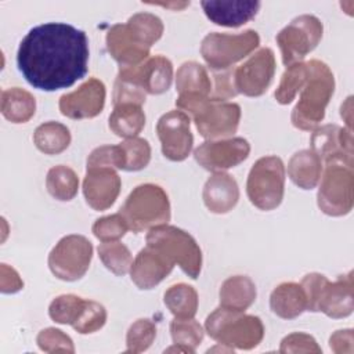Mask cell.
<instances>
[{
	"mask_svg": "<svg viewBox=\"0 0 354 354\" xmlns=\"http://www.w3.org/2000/svg\"><path fill=\"white\" fill-rule=\"evenodd\" d=\"M120 147L124 152V170L126 171H138L148 166L151 160V145L145 138L133 137L126 138L120 142Z\"/></svg>",
	"mask_w": 354,
	"mask_h": 354,
	"instance_id": "cell-39",
	"label": "cell"
},
{
	"mask_svg": "<svg viewBox=\"0 0 354 354\" xmlns=\"http://www.w3.org/2000/svg\"><path fill=\"white\" fill-rule=\"evenodd\" d=\"M174 264L162 250L147 245L137 253L129 272L138 289L148 290L159 285L171 272Z\"/></svg>",
	"mask_w": 354,
	"mask_h": 354,
	"instance_id": "cell-20",
	"label": "cell"
},
{
	"mask_svg": "<svg viewBox=\"0 0 354 354\" xmlns=\"http://www.w3.org/2000/svg\"><path fill=\"white\" fill-rule=\"evenodd\" d=\"M191 116L203 138L221 140L232 136L238 130L241 106L236 102L209 97Z\"/></svg>",
	"mask_w": 354,
	"mask_h": 354,
	"instance_id": "cell-11",
	"label": "cell"
},
{
	"mask_svg": "<svg viewBox=\"0 0 354 354\" xmlns=\"http://www.w3.org/2000/svg\"><path fill=\"white\" fill-rule=\"evenodd\" d=\"M93 259V245L79 234L61 238L48 254V268L61 281L73 282L84 277Z\"/></svg>",
	"mask_w": 354,
	"mask_h": 354,
	"instance_id": "cell-10",
	"label": "cell"
},
{
	"mask_svg": "<svg viewBox=\"0 0 354 354\" xmlns=\"http://www.w3.org/2000/svg\"><path fill=\"white\" fill-rule=\"evenodd\" d=\"M351 100L353 98L348 97L346 100V102L342 104V106H340V115L344 119V122L347 124V129H350V130H351Z\"/></svg>",
	"mask_w": 354,
	"mask_h": 354,
	"instance_id": "cell-48",
	"label": "cell"
},
{
	"mask_svg": "<svg viewBox=\"0 0 354 354\" xmlns=\"http://www.w3.org/2000/svg\"><path fill=\"white\" fill-rule=\"evenodd\" d=\"M119 75L134 82L147 94L158 95L171 86L173 64L165 55H153L137 66L120 68Z\"/></svg>",
	"mask_w": 354,
	"mask_h": 354,
	"instance_id": "cell-17",
	"label": "cell"
},
{
	"mask_svg": "<svg viewBox=\"0 0 354 354\" xmlns=\"http://www.w3.org/2000/svg\"><path fill=\"white\" fill-rule=\"evenodd\" d=\"M307 66L308 77L290 115L292 124L303 131L317 129L324 120L326 105L335 91V76L325 62L311 59Z\"/></svg>",
	"mask_w": 354,
	"mask_h": 354,
	"instance_id": "cell-2",
	"label": "cell"
},
{
	"mask_svg": "<svg viewBox=\"0 0 354 354\" xmlns=\"http://www.w3.org/2000/svg\"><path fill=\"white\" fill-rule=\"evenodd\" d=\"M84 299L72 293L57 296L48 306V315L57 324L72 325L82 308Z\"/></svg>",
	"mask_w": 354,
	"mask_h": 354,
	"instance_id": "cell-40",
	"label": "cell"
},
{
	"mask_svg": "<svg viewBox=\"0 0 354 354\" xmlns=\"http://www.w3.org/2000/svg\"><path fill=\"white\" fill-rule=\"evenodd\" d=\"M271 311L282 319H293L307 310L306 293L300 283L282 282L270 295Z\"/></svg>",
	"mask_w": 354,
	"mask_h": 354,
	"instance_id": "cell-24",
	"label": "cell"
},
{
	"mask_svg": "<svg viewBox=\"0 0 354 354\" xmlns=\"http://www.w3.org/2000/svg\"><path fill=\"white\" fill-rule=\"evenodd\" d=\"M308 77V66L307 62H296L286 66L282 73L281 82L274 93V97L278 104L288 105L290 104L297 93L303 88L306 80Z\"/></svg>",
	"mask_w": 354,
	"mask_h": 354,
	"instance_id": "cell-34",
	"label": "cell"
},
{
	"mask_svg": "<svg viewBox=\"0 0 354 354\" xmlns=\"http://www.w3.org/2000/svg\"><path fill=\"white\" fill-rule=\"evenodd\" d=\"M330 350L335 353H346L344 346H347L353 351V330L351 329H342L336 330L329 339Z\"/></svg>",
	"mask_w": 354,
	"mask_h": 354,
	"instance_id": "cell-47",
	"label": "cell"
},
{
	"mask_svg": "<svg viewBox=\"0 0 354 354\" xmlns=\"http://www.w3.org/2000/svg\"><path fill=\"white\" fill-rule=\"evenodd\" d=\"M127 25L149 47L162 37L165 29L162 19L151 12H137L131 15L127 19Z\"/></svg>",
	"mask_w": 354,
	"mask_h": 354,
	"instance_id": "cell-37",
	"label": "cell"
},
{
	"mask_svg": "<svg viewBox=\"0 0 354 354\" xmlns=\"http://www.w3.org/2000/svg\"><path fill=\"white\" fill-rule=\"evenodd\" d=\"M260 44V36L254 29L239 33H207L201 43V55L213 71H227L234 64L246 58Z\"/></svg>",
	"mask_w": 354,
	"mask_h": 354,
	"instance_id": "cell-7",
	"label": "cell"
},
{
	"mask_svg": "<svg viewBox=\"0 0 354 354\" xmlns=\"http://www.w3.org/2000/svg\"><path fill=\"white\" fill-rule=\"evenodd\" d=\"M170 335L174 346L165 351L195 353L203 340V328L194 318H174L170 324Z\"/></svg>",
	"mask_w": 354,
	"mask_h": 354,
	"instance_id": "cell-32",
	"label": "cell"
},
{
	"mask_svg": "<svg viewBox=\"0 0 354 354\" xmlns=\"http://www.w3.org/2000/svg\"><path fill=\"white\" fill-rule=\"evenodd\" d=\"M119 213L133 232L167 224L171 217L166 191L152 183L137 185L126 198Z\"/></svg>",
	"mask_w": 354,
	"mask_h": 354,
	"instance_id": "cell-4",
	"label": "cell"
},
{
	"mask_svg": "<svg viewBox=\"0 0 354 354\" xmlns=\"http://www.w3.org/2000/svg\"><path fill=\"white\" fill-rule=\"evenodd\" d=\"M24 288V281L19 274L8 264H1L0 267V290L3 293H15Z\"/></svg>",
	"mask_w": 354,
	"mask_h": 354,
	"instance_id": "cell-46",
	"label": "cell"
},
{
	"mask_svg": "<svg viewBox=\"0 0 354 354\" xmlns=\"http://www.w3.org/2000/svg\"><path fill=\"white\" fill-rule=\"evenodd\" d=\"M322 169V160L311 149L297 151L288 162V176L301 189L315 188L319 183Z\"/></svg>",
	"mask_w": 354,
	"mask_h": 354,
	"instance_id": "cell-25",
	"label": "cell"
},
{
	"mask_svg": "<svg viewBox=\"0 0 354 354\" xmlns=\"http://www.w3.org/2000/svg\"><path fill=\"white\" fill-rule=\"evenodd\" d=\"M69 129L59 122H44L36 127L33 133V142L36 148L46 155H58L64 152L71 144Z\"/></svg>",
	"mask_w": 354,
	"mask_h": 354,
	"instance_id": "cell-30",
	"label": "cell"
},
{
	"mask_svg": "<svg viewBox=\"0 0 354 354\" xmlns=\"http://www.w3.org/2000/svg\"><path fill=\"white\" fill-rule=\"evenodd\" d=\"M163 301L174 318H194L199 304L195 288L183 282L171 285L165 292Z\"/></svg>",
	"mask_w": 354,
	"mask_h": 354,
	"instance_id": "cell-31",
	"label": "cell"
},
{
	"mask_svg": "<svg viewBox=\"0 0 354 354\" xmlns=\"http://www.w3.org/2000/svg\"><path fill=\"white\" fill-rule=\"evenodd\" d=\"M108 126L112 133L124 140L137 137L145 126L142 105L133 102L113 105V111L108 119Z\"/></svg>",
	"mask_w": 354,
	"mask_h": 354,
	"instance_id": "cell-27",
	"label": "cell"
},
{
	"mask_svg": "<svg viewBox=\"0 0 354 354\" xmlns=\"http://www.w3.org/2000/svg\"><path fill=\"white\" fill-rule=\"evenodd\" d=\"M97 250L102 264L115 275L123 277L130 271L133 256L124 243L119 241L102 242Z\"/></svg>",
	"mask_w": 354,
	"mask_h": 354,
	"instance_id": "cell-35",
	"label": "cell"
},
{
	"mask_svg": "<svg viewBox=\"0 0 354 354\" xmlns=\"http://www.w3.org/2000/svg\"><path fill=\"white\" fill-rule=\"evenodd\" d=\"M176 90L178 94H212V80L203 65L187 61L180 65L176 73Z\"/></svg>",
	"mask_w": 354,
	"mask_h": 354,
	"instance_id": "cell-29",
	"label": "cell"
},
{
	"mask_svg": "<svg viewBox=\"0 0 354 354\" xmlns=\"http://www.w3.org/2000/svg\"><path fill=\"white\" fill-rule=\"evenodd\" d=\"M156 337V326L148 318H140L134 321L126 335V351L127 353H142Z\"/></svg>",
	"mask_w": 354,
	"mask_h": 354,
	"instance_id": "cell-38",
	"label": "cell"
},
{
	"mask_svg": "<svg viewBox=\"0 0 354 354\" xmlns=\"http://www.w3.org/2000/svg\"><path fill=\"white\" fill-rule=\"evenodd\" d=\"M147 245L162 250L189 278L196 279L202 270V250L195 238L187 231L169 224L153 227L145 236Z\"/></svg>",
	"mask_w": 354,
	"mask_h": 354,
	"instance_id": "cell-6",
	"label": "cell"
},
{
	"mask_svg": "<svg viewBox=\"0 0 354 354\" xmlns=\"http://www.w3.org/2000/svg\"><path fill=\"white\" fill-rule=\"evenodd\" d=\"M156 134L160 141L162 153L171 162L188 158L194 136L191 133V118L180 109L163 113L156 123Z\"/></svg>",
	"mask_w": 354,
	"mask_h": 354,
	"instance_id": "cell-13",
	"label": "cell"
},
{
	"mask_svg": "<svg viewBox=\"0 0 354 354\" xmlns=\"http://www.w3.org/2000/svg\"><path fill=\"white\" fill-rule=\"evenodd\" d=\"M232 72L234 71H224L221 73H216L214 75V80H216V86L214 88H212V94L210 97L214 100H221V101H227L228 98L235 97L238 93L235 90L234 86V79H232Z\"/></svg>",
	"mask_w": 354,
	"mask_h": 354,
	"instance_id": "cell-45",
	"label": "cell"
},
{
	"mask_svg": "<svg viewBox=\"0 0 354 354\" xmlns=\"http://www.w3.org/2000/svg\"><path fill=\"white\" fill-rule=\"evenodd\" d=\"M275 55L270 47H261L232 72L238 94L260 97L270 87L275 75Z\"/></svg>",
	"mask_w": 354,
	"mask_h": 354,
	"instance_id": "cell-12",
	"label": "cell"
},
{
	"mask_svg": "<svg viewBox=\"0 0 354 354\" xmlns=\"http://www.w3.org/2000/svg\"><path fill=\"white\" fill-rule=\"evenodd\" d=\"M353 272L340 275L336 281L326 279L318 293L313 313H324L329 318H346L354 310Z\"/></svg>",
	"mask_w": 354,
	"mask_h": 354,
	"instance_id": "cell-21",
	"label": "cell"
},
{
	"mask_svg": "<svg viewBox=\"0 0 354 354\" xmlns=\"http://www.w3.org/2000/svg\"><path fill=\"white\" fill-rule=\"evenodd\" d=\"M319 210L332 217L346 216L354 205L353 166L343 162L325 163L317 194Z\"/></svg>",
	"mask_w": 354,
	"mask_h": 354,
	"instance_id": "cell-8",
	"label": "cell"
},
{
	"mask_svg": "<svg viewBox=\"0 0 354 354\" xmlns=\"http://www.w3.org/2000/svg\"><path fill=\"white\" fill-rule=\"evenodd\" d=\"M202 199L212 213L225 214L231 212L239 201V187L236 180L224 171L213 173L203 185Z\"/></svg>",
	"mask_w": 354,
	"mask_h": 354,
	"instance_id": "cell-23",
	"label": "cell"
},
{
	"mask_svg": "<svg viewBox=\"0 0 354 354\" xmlns=\"http://www.w3.org/2000/svg\"><path fill=\"white\" fill-rule=\"evenodd\" d=\"M106 317V310L101 303L84 300L75 322L71 326L80 335L94 333L105 325Z\"/></svg>",
	"mask_w": 354,
	"mask_h": 354,
	"instance_id": "cell-36",
	"label": "cell"
},
{
	"mask_svg": "<svg viewBox=\"0 0 354 354\" xmlns=\"http://www.w3.org/2000/svg\"><path fill=\"white\" fill-rule=\"evenodd\" d=\"M124 165L126 159L120 144L97 147L87 158V167H112L115 170H124Z\"/></svg>",
	"mask_w": 354,
	"mask_h": 354,
	"instance_id": "cell-41",
	"label": "cell"
},
{
	"mask_svg": "<svg viewBox=\"0 0 354 354\" xmlns=\"http://www.w3.org/2000/svg\"><path fill=\"white\" fill-rule=\"evenodd\" d=\"M88 57L84 30L65 22H46L33 26L21 40L17 66L32 87L57 91L87 75Z\"/></svg>",
	"mask_w": 354,
	"mask_h": 354,
	"instance_id": "cell-1",
	"label": "cell"
},
{
	"mask_svg": "<svg viewBox=\"0 0 354 354\" xmlns=\"http://www.w3.org/2000/svg\"><path fill=\"white\" fill-rule=\"evenodd\" d=\"M37 346L41 351L54 353V351H66L75 353L72 339L57 328H46L41 329L36 337Z\"/></svg>",
	"mask_w": 354,
	"mask_h": 354,
	"instance_id": "cell-43",
	"label": "cell"
},
{
	"mask_svg": "<svg viewBox=\"0 0 354 354\" xmlns=\"http://www.w3.org/2000/svg\"><path fill=\"white\" fill-rule=\"evenodd\" d=\"M279 353H321V347L313 336L295 332L282 339Z\"/></svg>",
	"mask_w": 354,
	"mask_h": 354,
	"instance_id": "cell-44",
	"label": "cell"
},
{
	"mask_svg": "<svg viewBox=\"0 0 354 354\" xmlns=\"http://www.w3.org/2000/svg\"><path fill=\"white\" fill-rule=\"evenodd\" d=\"M158 6L162 7H167V8H174V10H181L184 7L189 6V1H184V3H156Z\"/></svg>",
	"mask_w": 354,
	"mask_h": 354,
	"instance_id": "cell-49",
	"label": "cell"
},
{
	"mask_svg": "<svg viewBox=\"0 0 354 354\" xmlns=\"http://www.w3.org/2000/svg\"><path fill=\"white\" fill-rule=\"evenodd\" d=\"M205 330L218 344L231 350H252L264 337V325L259 317L224 307L207 315Z\"/></svg>",
	"mask_w": 354,
	"mask_h": 354,
	"instance_id": "cell-3",
	"label": "cell"
},
{
	"mask_svg": "<svg viewBox=\"0 0 354 354\" xmlns=\"http://www.w3.org/2000/svg\"><path fill=\"white\" fill-rule=\"evenodd\" d=\"M129 227L126 220L120 213L104 216L94 221L91 231L97 239L101 242H111L118 241L127 232Z\"/></svg>",
	"mask_w": 354,
	"mask_h": 354,
	"instance_id": "cell-42",
	"label": "cell"
},
{
	"mask_svg": "<svg viewBox=\"0 0 354 354\" xmlns=\"http://www.w3.org/2000/svg\"><path fill=\"white\" fill-rule=\"evenodd\" d=\"M257 296L254 282L246 275H232L227 278L218 290L220 307L245 311L249 308Z\"/></svg>",
	"mask_w": 354,
	"mask_h": 354,
	"instance_id": "cell-26",
	"label": "cell"
},
{
	"mask_svg": "<svg viewBox=\"0 0 354 354\" xmlns=\"http://www.w3.org/2000/svg\"><path fill=\"white\" fill-rule=\"evenodd\" d=\"M105 97V84L97 77H90L75 91L62 94L58 108L69 119H91L102 112Z\"/></svg>",
	"mask_w": 354,
	"mask_h": 354,
	"instance_id": "cell-15",
	"label": "cell"
},
{
	"mask_svg": "<svg viewBox=\"0 0 354 354\" xmlns=\"http://www.w3.org/2000/svg\"><path fill=\"white\" fill-rule=\"evenodd\" d=\"M122 180L112 167H87L83 180V195L94 210H106L118 199Z\"/></svg>",
	"mask_w": 354,
	"mask_h": 354,
	"instance_id": "cell-19",
	"label": "cell"
},
{
	"mask_svg": "<svg viewBox=\"0 0 354 354\" xmlns=\"http://www.w3.org/2000/svg\"><path fill=\"white\" fill-rule=\"evenodd\" d=\"M250 153V144L243 137L207 140L194 151V158L205 170L218 173L241 165Z\"/></svg>",
	"mask_w": 354,
	"mask_h": 354,
	"instance_id": "cell-14",
	"label": "cell"
},
{
	"mask_svg": "<svg viewBox=\"0 0 354 354\" xmlns=\"http://www.w3.org/2000/svg\"><path fill=\"white\" fill-rule=\"evenodd\" d=\"M105 41L108 53L120 65V68L137 66L149 58L151 47L137 36L127 22L111 26Z\"/></svg>",
	"mask_w": 354,
	"mask_h": 354,
	"instance_id": "cell-18",
	"label": "cell"
},
{
	"mask_svg": "<svg viewBox=\"0 0 354 354\" xmlns=\"http://www.w3.org/2000/svg\"><path fill=\"white\" fill-rule=\"evenodd\" d=\"M310 149L325 162H343L353 166V133L347 127L325 124L314 129Z\"/></svg>",
	"mask_w": 354,
	"mask_h": 354,
	"instance_id": "cell-16",
	"label": "cell"
},
{
	"mask_svg": "<svg viewBox=\"0 0 354 354\" xmlns=\"http://www.w3.org/2000/svg\"><path fill=\"white\" fill-rule=\"evenodd\" d=\"M0 111L11 123H26L36 112V100L21 87H10L1 91Z\"/></svg>",
	"mask_w": 354,
	"mask_h": 354,
	"instance_id": "cell-28",
	"label": "cell"
},
{
	"mask_svg": "<svg viewBox=\"0 0 354 354\" xmlns=\"http://www.w3.org/2000/svg\"><path fill=\"white\" fill-rule=\"evenodd\" d=\"M285 192V165L277 155H268L257 159L252 166L246 194L252 205L260 210H272L278 207Z\"/></svg>",
	"mask_w": 354,
	"mask_h": 354,
	"instance_id": "cell-5",
	"label": "cell"
},
{
	"mask_svg": "<svg viewBox=\"0 0 354 354\" xmlns=\"http://www.w3.org/2000/svg\"><path fill=\"white\" fill-rule=\"evenodd\" d=\"M324 25L321 19L313 14H301L293 18L277 36V44L281 50L282 62L289 66L301 62L322 39Z\"/></svg>",
	"mask_w": 354,
	"mask_h": 354,
	"instance_id": "cell-9",
	"label": "cell"
},
{
	"mask_svg": "<svg viewBox=\"0 0 354 354\" xmlns=\"http://www.w3.org/2000/svg\"><path fill=\"white\" fill-rule=\"evenodd\" d=\"M261 3L257 0H203L201 7L205 15L216 25L238 28L253 19Z\"/></svg>",
	"mask_w": 354,
	"mask_h": 354,
	"instance_id": "cell-22",
	"label": "cell"
},
{
	"mask_svg": "<svg viewBox=\"0 0 354 354\" xmlns=\"http://www.w3.org/2000/svg\"><path fill=\"white\" fill-rule=\"evenodd\" d=\"M47 192L57 201H72L79 189V177L73 169L65 165H57L47 171Z\"/></svg>",
	"mask_w": 354,
	"mask_h": 354,
	"instance_id": "cell-33",
	"label": "cell"
}]
</instances>
